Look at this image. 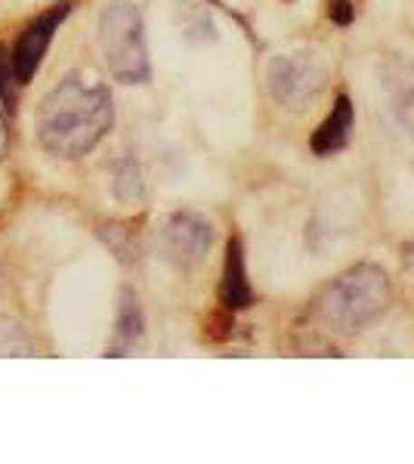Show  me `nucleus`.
<instances>
[{"instance_id": "7ed1b4c3", "label": "nucleus", "mask_w": 414, "mask_h": 464, "mask_svg": "<svg viewBox=\"0 0 414 464\" xmlns=\"http://www.w3.org/2000/svg\"><path fill=\"white\" fill-rule=\"evenodd\" d=\"M100 47L105 65L121 84H146L152 65H149L146 32L142 16L130 0H109L100 16Z\"/></svg>"}, {"instance_id": "39448f33", "label": "nucleus", "mask_w": 414, "mask_h": 464, "mask_svg": "<svg viewBox=\"0 0 414 464\" xmlns=\"http://www.w3.org/2000/svg\"><path fill=\"white\" fill-rule=\"evenodd\" d=\"M210 245H214V227L192 211L170 214L158 229V254L173 269H195L205 264Z\"/></svg>"}, {"instance_id": "4468645a", "label": "nucleus", "mask_w": 414, "mask_h": 464, "mask_svg": "<svg viewBox=\"0 0 414 464\" xmlns=\"http://www.w3.org/2000/svg\"><path fill=\"white\" fill-rule=\"evenodd\" d=\"M4 152H6V124L0 118V159H4Z\"/></svg>"}, {"instance_id": "423d86ee", "label": "nucleus", "mask_w": 414, "mask_h": 464, "mask_svg": "<svg viewBox=\"0 0 414 464\" xmlns=\"http://www.w3.org/2000/svg\"><path fill=\"white\" fill-rule=\"evenodd\" d=\"M69 13H72V4L63 0V4L50 6L47 13H41V16L19 34L16 50H13V74H16V81L28 84V81L34 78V72L41 69L43 53H47V47L53 44V37H56L59 25H63Z\"/></svg>"}, {"instance_id": "1a4fd4ad", "label": "nucleus", "mask_w": 414, "mask_h": 464, "mask_svg": "<svg viewBox=\"0 0 414 464\" xmlns=\"http://www.w3.org/2000/svg\"><path fill=\"white\" fill-rule=\"evenodd\" d=\"M146 332V316L133 291H121V306H118V325H115V341L109 347V356H124L127 350H133L142 341Z\"/></svg>"}, {"instance_id": "9b49d317", "label": "nucleus", "mask_w": 414, "mask_h": 464, "mask_svg": "<svg viewBox=\"0 0 414 464\" xmlns=\"http://www.w3.org/2000/svg\"><path fill=\"white\" fill-rule=\"evenodd\" d=\"M393 115L399 127L414 140V81H402L393 93Z\"/></svg>"}, {"instance_id": "20e7f679", "label": "nucleus", "mask_w": 414, "mask_h": 464, "mask_svg": "<svg viewBox=\"0 0 414 464\" xmlns=\"http://www.w3.org/2000/svg\"><path fill=\"white\" fill-rule=\"evenodd\" d=\"M328 81V63L319 50H291L269 59L266 84L273 100L288 111H303L315 102Z\"/></svg>"}, {"instance_id": "ddd939ff", "label": "nucleus", "mask_w": 414, "mask_h": 464, "mask_svg": "<svg viewBox=\"0 0 414 464\" xmlns=\"http://www.w3.org/2000/svg\"><path fill=\"white\" fill-rule=\"evenodd\" d=\"M6 78H10V63H6V53L0 47V93L6 90Z\"/></svg>"}, {"instance_id": "9d476101", "label": "nucleus", "mask_w": 414, "mask_h": 464, "mask_svg": "<svg viewBox=\"0 0 414 464\" xmlns=\"http://www.w3.org/2000/svg\"><path fill=\"white\" fill-rule=\"evenodd\" d=\"M115 198L118 201H140L142 198V177L133 159H124L115 170Z\"/></svg>"}, {"instance_id": "f8f14e48", "label": "nucleus", "mask_w": 414, "mask_h": 464, "mask_svg": "<svg viewBox=\"0 0 414 464\" xmlns=\"http://www.w3.org/2000/svg\"><path fill=\"white\" fill-rule=\"evenodd\" d=\"M328 16L331 22H337V25H350L352 19H356V6H352V0H328Z\"/></svg>"}, {"instance_id": "f03ea898", "label": "nucleus", "mask_w": 414, "mask_h": 464, "mask_svg": "<svg viewBox=\"0 0 414 464\" xmlns=\"http://www.w3.org/2000/svg\"><path fill=\"white\" fill-rule=\"evenodd\" d=\"M393 304V288L380 266L362 264L334 279L319 297V316L341 334H359Z\"/></svg>"}, {"instance_id": "6e6552de", "label": "nucleus", "mask_w": 414, "mask_h": 464, "mask_svg": "<svg viewBox=\"0 0 414 464\" xmlns=\"http://www.w3.org/2000/svg\"><path fill=\"white\" fill-rule=\"evenodd\" d=\"M352 124H356V109H352L350 96L341 93L331 106V115L315 127L310 146L319 159H328V155H337L341 149H346L352 137Z\"/></svg>"}, {"instance_id": "0eeeda50", "label": "nucleus", "mask_w": 414, "mask_h": 464, "mask_svg": "<svg viewBox=\"0 0 414 464\" xmlns=\"http://www.w3.org/2000/svg\"><path fill=\"white\" fill-rule=\"evenodd\" d=\"M220 304L226 313L247 310L254 304V291L247 282L245 269V248L242 238H229L226 245V260H223V279H220Z\"/></svg>"}, {"instance_id": "f257e3e1", "label": "nucleus", "mask_w": 414, "mask_h": 464, "mask_svg": "<svg viewBox=\"0 0 414 464\" xmlns=\"http://www.w3.org/2000/svg\"><path fill=\"white\" fill-rule=\"evenodd\" d=\"M115 121L111 93L84 74H69L37 106V140L59 159H81L93 149Z\"/></svg>"}]
</instances>
